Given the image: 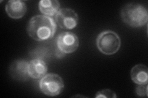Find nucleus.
<instances>
[{"label":"nucleus","mask_w":148,"mask_h":98,"mask_svg":"<svg viewBox=\"0 0 148 98\" xmlns=\"http://www.w3.org/2000/svg\"><path fill=\"white\" fill-rule=\"evenodd\" d=\"M60 3L57 0H41L39 2V9L46 16H53L59 11Z\"/></svg>","instance_id":"11"},{"label":"nucleus","mask_w":148,"mask_h":98,"mask_svg":"<svg viewBox=\"0 0 148 98\" xmlns=\"http://www.w3.org/2000/svg\"><path fill=\"white\" fill-rule=\"evenodd\" d=\"M57 29L53 18L46 16H36L30 20L27 32L32 39L42 41L52 38Z\"/></svg>","instance_id":"1"},{"label":"nucleus","mask_w":148,"mask_h":98,"mask_svg":"<svg viewBox=\"0 0 148 98\" xmlns=\"http://www.w3.org/2000/svg\"><path fill=\"white\" fill-rule=\"evenodd\" d=\"M121 41L119 35L112 31H104L98 36L96 45L101 53L111 55L120 49Z\"/></svg>","instance_id":"3"},{"label":"nucleus","mask_w":148,"mask_h":98,"mask_svg":"<svg viewBox=\"0 0 148 98\" xmlns=\"http://www.w3.org/2000/svg\"><path fill=\"white\" fill-rule=\"evenodd\" d=\"M56 22L58 25L64 30H72L75 28L78 22L77 14L69 8L60 10L55 17Z\"/></svg>","instance_id":"6"},{"label":"nucleus","mask_w":148,"mask_h":98,"mask_svg":"<svg viewBox=\"0 0 148 98\" xmlns=\"http://www.w3.org/2000/svg\"><path fill=\"white\" fill-rule=\"evenodd\" d=\"M96 97H117L115 93L109 89L103 90L96 93Z\"/></svg>","instance_id":"12"},{"label":"nucleus","mask_w":148,"mask_h":98,"mask_svg":"<svg viewBox=\"0 0 148 98\" xmlns=\"http://www.w3.org/2000/svg\"><path fill=\"white\" fill-rule=\"evenodd\" d=\"M136 95L140 97L147 96V85H138L136 88Z\"/></svg>","instance_id":"13"},{"label":"nucleus","mask_w":148,"mask_h":98,"mask_svg":"<svg viewBox=\"0 0 148 98\" xmlns=\"http://www.w3.org/2000/svg\"><path fill=\"white\" fill-rule=\"evenodd\" d=\"M27 5L21 0H11L6 5L8 15L14 19H19L24 16L27 12Z\"/></svg>","instance_id":"8"},{"label":"nucleus","mask_w":148,"mask_h":98,"mask_svg":"<svg viewBox=\"0 0 148 98\" xmlns=\"http://www.w3.org/2000/svg\"><path fill=\"white\" fill-rule=\"evenodd\" d=\"M58 49L64 53L75 52L79 45V39L77 36L72 32H63L57 38Z\"/></svg>","instance_id":"5"},{"label":"nucleus","mask_w":148,"mask_h":98,"mask_svg":"<svg viewBox=\"0 0 148 98\" xmlns=\"http://www.w3.org/2000/svg\"><path fill=\"white\" fill-rule=\"evenodd\" d=\"M64 87L62 78L56 74H48L41 78L40 82L41 91L49 96L61 94Z\"/></svg>","instance_id":"4"},{"label":"nucleus","mask_w":148,"mask_h":98,"mask_svg":"<svg viewBox=\"0 0 148 98\" xmlns=\"http://www.w3.org/2000/svg\"><path fill=\"white\" fill-rule=\"evenodd\" d=\"M121 17L126 24L132 27L143 26L148 20L147 8L138 3L127 4L122 9Z\"/></svg>","instance_id":"2"},{"label":"nucleus","mask_w":148,"mask_h":98,"mask_svg":"<svg viewBox=\"0 0 148 98\" xmlns=\"http://www.w3.org/2000/svg\"><path fill=\"white\" fill-rule=\"evenodd\" d=\"M29 62L24 59L14 62L10 66L9 72L11 77L18 81H25L30 77L28 71Z\"/></svg>","instance_id":"7"},{"label":"nucleus","mask_w":148,"mask_h":98,"mask_svg":"<svg viewBox=\"0 0 148 98\" xmlns=\"http://www.w3.org/2000/svg\"><path fill=\"white\" fill-rule=\"evenodd\" d=\"M131 77L138 85H146L148 81L147 68L142 64L136 65L131 70Z\"/></svg>","instance_id":"10"},{"label":"nucleus","mask_w":148,"mask_h":98,"mask_svg":"<svg viewBox=\"0 0 148 98\" xmlns=\"http://www.w3.org/2000/svg\"><path fill=\"white\" fill-rule=\"evenodd\" d=\"M28 71L30 77L35 79H39L46 75L48 66L43 60L36 59L29 62Z\"/></svg>","instance_id":"9"}]
</instances>
